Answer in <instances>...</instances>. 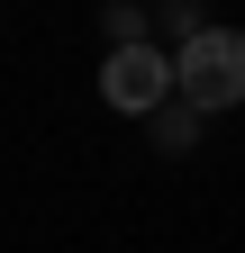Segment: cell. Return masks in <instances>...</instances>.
I'll list each match as a JSON object with an SVG mask.
<instances>
[{
  "label": "cell",
  "instance_id": "6da1fadb",
  "mask_svg": "<svg viewBox=\"0 0 245 253\" xmlns=\"http://www.w3.org/2000/svg\"><path fill=\"white\" fill-rule=\"evenodd\" d=\"M173 100H191L200 118L245 109V27H200L173 54Z\"/></svg>",
  "mask_w": 245,
  "mask_h": 253
},
{
  "label": "cell",
  "instance_id": "7a4b0ae2",
  "mask_svg": "<svg viewBox=\"0 0 245 253\" xmlns=\"http://www.w3.org/2000/svg\"><path fill=\"white\" fill-rule=\"evenodd\" d=\"M100 100L118 118H155L173 100V54L164 45H109L100 54Z\"/></svg>",
  "mask_w": 245,
  "mask_h": 253
},
{
  "label": "cell",
  "instance_id": "3957f363",
  "mask_svg": "<svg viewBox=\"0 0 245 253\" xmlns=\"http://www.w3.org/2000/svg\"><path fill=\"white\" fill-rule=\"evenodd\" d=\"M100 45H155V0H100Z\"/></svg>",
  "mask_w": 245,
  "mask_h": 253
},
{
  "label": "cell",
  "instance_id": "277c9868",
  "mask_svg": "<svg viewBox=\"0 0 245 253\" xmlns=\"http://www.w3.org/2000/svg\"><path fill=\"white\" fill-rule=\"evenodd\" d=\"M145 136H155V154H191L200 145V109L191 100H164L155 118H145Z\"/></svg>",
  "mask_w": 245,
  "mask_h": 253
},
{
  "label": "cell",
  "instance_id": "5b68a950",
  "mask_svg": "<svg viewBox=\"0 0 245 253\" xmlns=\"http://www.w3.org/2000/svg\"><path fill=\"white\" fill-rule=\"evenodd\" d=\"M200 27H209V18H200V0H155V45H164V54H182Z\"/></svg>",
  "mask_w": 245,
  "mask_h": 253
}]
</instances>
